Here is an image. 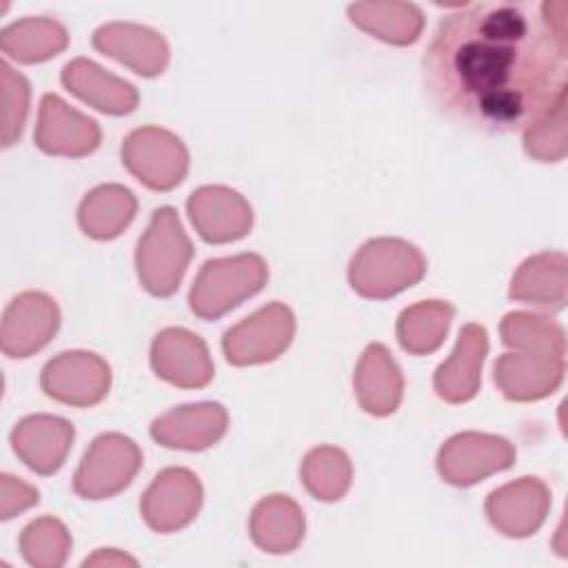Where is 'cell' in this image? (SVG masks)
<instances>
[{"label":"cell","instance_id":"cell-1","mask_svg":"<svg viewBox=\"0 0 568 568\" xmlns=\"http://www.w3.org/2000/svg\"><path fill=\"white\" fill-rule=\"evenodd\" d=\"M424 75L450 118L486 133L526 129L566 93L568 4H462L439 20Z\"/></svg>","mask_w":568,"mask_h":568},{"label":"cell","instance_id":"cell-2","mask_svg":"<svg viewBox=\"0 0 568 568\" xmlns=\"http://www.w3.org/2000/svg\"><path fill=\"white\" fill-rule=\"evenodd\" d=\"M501 344L493 382L510 402H539L552 395L566 373V333L557 320L530 311H510L499 322Z\"/></svg>","mask_w":568,"mask_h":568},{"label":"cell","instance_id":"cell-3","mask_svg":"<svg viewBox=\"0 0 568 568\" xmlns=\"http://www.w3.org/2000/svg\"><path fill=\"white\" fill-rule=\"evenodd\" d=\"M424 253L402 237L364 242L348 264L351 288L366 300H388L426 275Z\"/></svg>","mask_w":568,"mask_h":568},{"label":"cell","instance_id":"cell-4","mask_svg":"<svg viewBox=\"0 0 568 568\" xmlns=\"http://www.w3.org/2000/svg\"><path fill=\"white\" fill-rule=\"evenodd\" d=\"M193 244L173 206L153 211L151 222L135 248V273L146 293L169 297L180 288V282L191 264Z\"/></svg>","mask_w":568,"mask_h":568},{"label":"cell","instance_id":"cell-5","mask_svg":"<svg viewBox=\"0 0 568 568\" xmlns=\"http://www.w3.org/2000/svg\"><path fill=\"white\" fill-rule=\"evenodd\" d=\"M268 282V266L257 253L206 260L189 291L191 311L206 322L220 320Z\"/></svg>","mask_w":568,"mask_h":568},{"label":"cell","instance_id":"cell-6","mask_svg":"<svg viewBox=\"0 0 568 568\" xmlns=\"http://www.w3.org/2000/svg\"><path fill=\"white\" fill-rule=\"evenodd\" d=\"M142 468L140 446L122 433L98 435L73 475V493L100 501L122 493Z\"/></svg>","mask_w":568,"mask_h":568},{"label":"cell","instance_id":"cell-7","mask_svg":"<svg viewBox=\"0 0 568 568\" xmlns=\"http://www.w3.org/2000/svg\"><path fill=\"white\" fill-rule=\"evenodd\" d=\"M124 169L151 191H171L189 173L184 142L162 126L133 129L120 146Z\"/></svg>","mask_w":568,"mask_h":568},{"label":"cell","instance_id":"cell-8","mask_svg":"<svg viewBox=\"0 0 568 568\" xmlns=\"http://www.w3.org/2000/svg\"><path fill=\"white\" fill-rule=\"evenodd\" d=\"M295 337V315L282 302H271L222 337V351L233 366H255L277 359Z\"/></svg>","mask_w":568,"mask_h":568},{"label":"cell","instance_id":"cell-9","mask_svg":"<svg viewBox=\"0 0 568 568\" xmlns=\"http://www.w3.org/2000/svg\"><path fill=\"white\" fill-rule=\"evenodd\" d=\"M515 446L493 433L466 430L448 437L435 459L439 477L457 488H468L515 464Z\"/></svg>","mask_w":568,"mask_h":568},{"label":"cell","instance_id":"cell-10","mask_svg":"<svg viewBox=\"0 0 568 568\" xmlns=\"http://www.w3.org/2000/svg\"><path fill=\"white\" fill-rule=\"evenodd\" d=\"M204 488L197 475L184 466L160 470L140 497V515L144 524L160 532H178L186 528L200 513Z\"/></svg>","mask_w":568,"mask_h":568},{"label":"cell","instance_id":"cell-11","mask_svg":"<svg viewBox=\"0 0 568 568\" xmlns=\"http://www.w3.org/2000/svg\"><path fill=\"white\" fill-rule=\"evenodd\" d=\"M40 386L60 404L91 408L109 395L111 366L91 351H64L44 364Z\"/></svg>","mask_w":568,"mask_h":568},{"label":"cell","instance_id":"cell-12","mask_svg":"<svg viewBox=\"0 0 568 568\" xmlns=\"http://www.w3.org/2000/svg\"><path fill=\"white\" fill-rule=\"evenodd\" d=\"M58 328V302L42 291H22L7 304L2 313V353L11 359L31 357L55 337Z\"/></svg>","mask_w":568,"mask_h":568},{"label":"cell","instance_id":"cell-13","mask_svg":"<svg viewBox=\"0 0 568 568\" xmlns=\"http://www.w3.org/2000/svg\"><path fill=\"white\" fill-rule=\"evenodd\" d=\"M484 510L497 532L524 539L544 526L550 510V490L539 477L524 475L495 488L486 497Z\"/></svg>","mask_w":568,"mask_h":568},{"label":"cell","instance_id":"cell-14","mask_svg":"<svg viewBox=\"0 0 568 568\" xmlns=\"http://www.w3.org/2000/svg\"><path fill=\"white\" fill-rule=\"evenodd\" d=\"M186 213L197 235L209 244L237 242L253 229L248 200L224 184L197 186L186 200Z\"/></svg>","mask_w":568,"mask_h":568},{"label":"cell","instance_id":"cell-15","mask_svg":"<svg viewBox=\"0 0 568 568\" xmlns=\"http://www.w3.org/2000/svg\"><path fill=\"white\" fill-rule=\"evenodd\" d=\"M153 373L178 388H204L215 375L206 342L189 328H162L151 342Z\"/></svg>","mask_w":568,"mask_h":568},{"label":"cell","instance_id":"cell-16","mask_svg":"<svg viewBox=\"0 0 568 568\" xmlns=\"http://www.w3.org/2000/svg\"><path fill=\"white\" fill-rule=\"evenodd\" d=\"M33 142L47 155L84 158L100 146L102 131L93 118L69 106L58 93H44Z\"/></svg>","mask_w":568,"mask_h":568},{"label":"cell","instance_id":"cell-17","mask_svg":"<svg viewBox=\"0 0 568 568\" xmlns=\"http://www.w3.org/2000/svg\"><path fill=\"white\" fill-rule=\"evenodd\" d=\"M229 428V413L220 402L175 406L151 422V437L173 450L200 453L215 446Z\"/></svg>","mask_w":568,"mask_h":568},{"label":"cell","instance_id":"cell-18","mask_svg":"<svg viewBox=\"0 0 568 568\" xmlns=\"http://www.w3.org/2000/svg\"><path fill=\"white\" fill-rule=\"evenodd\" d=\"M93 49L129 67L142 78L164 73L171 51L164 36L138 22H106L91 36Z\"/></svg>","mask_w":568,"mask_h":568},{"label":"cell","instance_id":"cell-19","mask_svg":"<svg viewBox=\"0 0 568 568\" xmlns=\"http://www.w3.org/2000/svg\"><path fill=\"white\" fill-rule=\"evenodd\" d=\"M75 428L69 419L47 413L22 417L11 435V448L18 459L38 475L58 473L73 446Z\"/></svg>","mask_w":568,"mask_h":568},{"label":"cell","instance_id":"cell-20","mask_svg":"<svg viewBox=\"0 0 568 568\" xmlns=\"http://www.w3.org/2000/svg\"><path fill=\"white\" fill-rule=\"evenodd\" d=\"M488 355V333L481 324H464L446 362L435 368L433 388L446 404L470 402L481 386V368Z\"/></svg>","mask_w":568,"mask_h":568},{"label":"cell","instance_id":"cell-21","mask_svg":"<svg viewBox=\"0 0 568 568\" xmlns=\"http://www.w3.org/2000/svg\"><path fill=\"white\" fill-rule=\"evenodd\" d=\"M60 80L69 93L106 115H129L138 109V89L109 73L89 58H73L62 67Z\"/></svg>","mask_w":568,"mask_h":568},{"label":"cell","instance_id":"cell-22","mask_svg":"<svg viewBox=\"0 0 568 568\" xmlns=\"http://www.w3.org/2000/svg\"><path fill=\"white\" fill-rule=\"evenodd\" d=\"M353 388L362 410L373 417H386L399 408L404 375L384 344L373 342L364 348L355 366Z\"/></svg>","mask_w":568,"mask_h":568},{"label":"cell","instance_id":"cell-23","mask_svg":"<svg viewBox=\"0 0 568 568\" xmlns=\"http://www.w3.org/2000/svg\"><path fill=\"white\" fill-rule=\"evenodd\" d=\"M568 257L564 251H544L526 257L513 273L508 297L548 313L566 306Z\"/></svg>","mask_w":568,"mask_h":568},{"label":"cell","instance_id":"cell-24","mask_svg":"<svg viewBox=\"0 0 568 568\" xmlns=\"http://www.w3.org/2000/svg\"><path fill=\"white\" fill-rule=\"evenodd\" d=\"M306 530V517L302 506L288 495L262 497L248 517V532L253 544L268 555L293 552Z\"/></svg>","mask_w":568,"mask_h":568},{"label":"cell","instance_id":"cell-25","mask_svg":"<svg viewBox=\"0 0 568 568\" xmlns=\"http://www.w3.org/2000/svg\"><path fill=\"white\" fill-rule=\"evenodd\" d=\"M138 213L135 195L122 184H100L91 189L78 206V226L98 242L122 235Z\"/></svg>","mask_w":568,"mask_h":568},{"label":"cell","instance_id":"cell-26","mask_svg":"<svg viewBox=\"0 0 568 568\" xmlns=\"http://www.w3.org/2000/svg\"><path fill=\"white\" fill-rule=\"evenodd\" d=\"M346 11L357 29L393 47L415 44L424 31V13L413 2H355Z\"/></svg>","mask_w":568,"mask_h":568},{"label":"cell","instance_id":"cell-27","mask_svg":"<svg viewBox=\"0 0 568 568\" xmlns=\"http://www.w3.org/2000/svg\"><path fill=\"white\" fill-rule=\"evenodd\" d=\"M69 44L64 24L44 16H29L0 31V49L18 64H40L60 55Z\"/></svg>","mask_w":568,"mask_h":568},{"label":"cell","instance_id":"cell-28","mask_svg":"<svg viewBox=\"0 0 568 568\" xmlns=\"http://www.w3.org/2000/svg\"><path fill=\"white\" fill-rule=\"evenodd\" d=\"M455 306L446 300H424L406 306L397 317V342L408 355L435 353L450 328Z\"/></svg>","mask_w":568,"mask_h":568},{"label":"cell","instance_id":"cell-29","mask_svg":"<svg viewBox=\"0 0 568 568\" xmlns=\"http://www.w3.org/2000/svg\"><path fill=\"white\" fill-rule=\"evenodd\" d=\"M300 479L311 497L339 501L353 481L351 457L337 446H315L302 459Z\"/></svg>","mask_w":568,"mask_h":568},{"label":"cell","instance_id":"cell-30","mask_svg":"<svg viewBox=\"0 0 568 568\" xmlns=\"http://www.w3.org/2000/svg\"><path fill=\"white\" fill-rule=\"evenodd\" d=\"M73 539L55 517H38L20 532V555L33 568H60L69 559Z\"/></svg>","mask_w":568,"mask_h":568},{"label":"cell","instance_id":"cell-31","mask_svg":"<svg viewBox=\"0 0 568 568\" xmlns=\"http://www.w3.org/2000/svg\"><path fill=\"white\" fill-rule=\"evenodd\" d=\"M568 98L566 93L524 129V149L532 160L559 162L568 153Z\"/></svg>","mask_w":568,"mask_h":568},{"label":"cell","instance_id":"cell-32","mask_svg":"<svg viewBox=\"0 0 568 568\" xmlns=\"http://www.w3.org/2000/svg\"><path fill=\"white\" fill-rule=\"evenodd\" d=\"M0 82H2V146H11L20 140L27 115L31 87L29 80L18 73L9 62H0Z\"/></svg>","mask_w":568,"mask_h":568},{"label":"cell","instance_id":"cell-33","mask_svg":"<svg viewBox=\"0 0 568 568\" xmlns=\"http://www.w3.org/2000/svg\"><path fill=\"white\" fill-rule=\"evenodd\" d=\"M0 519L7 521L24 510H29L31 506H36L40 501V493L38 488H33L31 484L9 475V473H2L0 475Z\"/></svg>","mask_w":568,"mask_h":568},{"label":"cell","instance_id":"cell-34","mask_svg":"<svg viewBox=\"0 0 568 568\" xmlns=\"http://www.w3.org/2000/svg\"><path fill=\"white\" fill-rule=\"evenodd\" d=\"M104 564L106 566H111V564H118V566L131 564V566H135L138 561L133 557L115 550V548H100V550H95V555H91L82 561V566H104Z\"/></svg>","mask_w":568,"mask_h":568}]
</instances>
